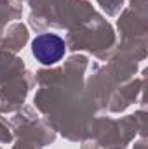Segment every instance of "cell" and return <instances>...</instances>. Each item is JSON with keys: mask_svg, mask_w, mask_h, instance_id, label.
Returning a JSON list of instances; mask_svg holds the SVG:
<instances>
[{"mask_svg": "<svg viewBox=\"0 0 148 149\" xmlns=\"http://www.w3.org/2000/svg\"><path fill=\"white\" fill-rule=\"evenodd\" d=\"M32 50H33V56L37 57V61H40L45 66H51L65 56L66 45H65L63 38L54 33H42L33 40Z\"/></svg>", "mask_w": 148, "mask_h": 149, "instance_id": "obj_1", "label": "cell"}]
</instances>
